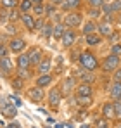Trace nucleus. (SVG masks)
Wrapping results in <instances>:
<instances>
[{
  "instance_id": "1",
  "label": "nucleus",
  "mask_w": 121,
  "mask_h": 128,
  "mask_svg": "<svg viewBox=\"0 0 121 128\" xmlns=\"http://www.w3.org/2000/svg\"><path fill=\"white\" fill-rule=\"evenodd\" d=\"M78 66L83 68V69H86V71H90V73H94V71L100 69L99 57H97V54H95V52H92V50H83V52H81L80 61H78Z\"/></svg>"
},
{
  "instance_id": "2",
  "label": "nucleus",
  "mask_w": 121,
  "mask_h": 128,
  "mask_svg": "<svg viewBox=\"0 0 121 128\" xmlns=\"http://www.w3.org/2000/svg\"><path fill=\"white\" fill-rule=\"evenodd\" d=\"M83 18H85V14L81 12V10H76V12H68V14H64L62 16V22H64V26L68 28V30H76V28H80L83 26Z\"/></svg>"
},
{
  "instance_id": "3",
  "label": "nucleus",
  "mask_w": 121,
  "mask_h": 128,
  "mask_svg": "<svg viewBox=\"0 0 121 128\" xmlns=\"http://www.w3.org/2000/svg\"><path fill=\"white\" fill-rule=\"evenodd\" d=\"M118 68H121V57L112 56V54H109L107 57H104L100 62V71L106 73V74H112Z\"/></svg>"
},
{
  "instance_id": "4",
  "label": "nucleus",
  "mask_w": 121,
  "mask_h": 128,
  "mask_svg": "<svg viewBox=\"0 0 121 128\" xmlns=\"http://www.w3.org/2000/svg\"><path fill=\"white\" fill-rule=\"evenodd\" d=\"M62 92H60V88L59 86H50L48 88V92H47V106L50 107L52 111H57L59 109V104H60V100H62Z\"/></svg>"
},
{
  "instance_id": "5",
  "label": "nucleus",
  "mask_w": 121,
  "mask_h": 128,
  "mask_svg": "<svg viewBox=\"0 0 121 128\" xmlns=\"http://www.w3.org/2000/svg\"><path fill=\"white\" fill-rule=\"evenodd\" d=\"M7 47H9L10 54L19 56V54H24V52H26V48H28V42H26L22 36H14V38H9Z\"/></svg>"
},
{
  "instance_id": "6",
  "label": "nucleus",
  "mask_w": 121,
  "mask_h": 128,
  "mask_svg": "<svg viewBox=\"0 0 121 128\" xmlns=\"http://www.w3.org/2000/svg\"><path fill=\"white\" fill-rule=\"evenodd\" d=\"M45 19L50 21V22H54V24L62 22V12H60V9L57 7V5L47 2V4H45Z\"/></svg>"
},
{
  "instance_id": "7",
  "label": "nucleus",
  "mask_w": 121,
  "mask_h": 128,
  "mask_svg": "<svg viewBox=\"0 0 121 128\" xmlns=\"http://www.w3.org/2000/svg\"><path fill=\"white\" fill-rule=\"evenodd\" d=\"M26 95L33 104H42L43 100H47V92L40 86H30L26 90Z\"/></svg>"
},
{
  "instance_id": "8",
  "label": "nucleus",
  "mask_w": 121,
  "mask_h": 128,
  "mask_svg": "<svg viewBox=\"0 0 121 128\" xmlns=\"http://www.w3.org/2000/svg\"><path fill=\"white\" fill-rule=\"evenodd\" d=\"M76 86H78V78L76 76H66V78H62L59 88L62 92V95L66 97V95H71L76 90Z\"/></svg>"
},
{
  "instance_id": "9",
  "label": "nucleus",
  "mask_w": 121,
  "mask_h": 128,
  "mask_svg": "<svg viewBox=\"0 0 121 128\" xmlns=\"http://www.w3.org/2000/svg\"><path fill=\"white\" fill-rule=\"evenodd\" d=\"M0 76L10 80L14 76V62L10 57H2L0 59Z\"/></svg>"
},
{
  "instance_id": "10",
  "label": "nucleus",
  "mask_w": 121,
  "mask_h": 128,
  "mask_svg": "<svg viewBox=\"0 0 121 128\" xmlns=\"http://www.w3.org/2000/svg\"><path fill=\"white\" fill-rule=\"evenodd\" d=\"M52 71V59H50V54L45 52L42 62L35 68V76H40V74H48Z\"/></svg>"
},
{
  "instance_id": "11",
  "label": "nucleus",
  "mask_w": 121,
  "mask_h": 128,
  "mask_svg": "<svg viewBox=\"0 0 121 128\" xmlns=\"http://www.w3.org/2000/svg\"><path fill=\"white\" fill-rule=\"evenodd\" d=\"M76 36H78V33H76V30H66V33L62 35V38H60V45H62V48H73L74 47V43H76Z\"/></svg>"
},
{
  "instance_id": "12",
  "label": "nucleus",
  "mask_w": 121,
  "mask_h": 128,
  "mask_svg": "<svg viewBox=\"0 0 121 128\" xmlns=\"http://www.w3.org/2000/svg\"><path fill=\"white\" fill-rule=\"evenodd\" d=\"M83 7V0H64L62 4L59 5L60 12L68 14V12H76Z\"/></svg>"
},
{
  "instance_id": "13",
  "label": "nucleus",
  "mask_w": 121,
  "mask_h": 128,
  "mask_svg": "<svg viewBox=\"0 0 121 128\" xmlns=\"http://www.w3.org/2000/svg\"><path fill=\"white\" fill-rule=\"evenodd\" d=\"M114 31L116 30H114L112 22H107V21H104V19H100V21L97 22V33L100 35L102 38H109Z\"/></svg>"
},
{
  "instance_id": "14",
  "label": "nucleus",
  "mask_w": 121,
  "mask_h": 128,
  "mask_svg": "<svg viewBox=\"0 0 121 128\" xmlns=\"http://www.w3.org/2000/svg\"><path fill=\"white\" fill-rule=\"evenodd\" d=\"M73 76H76V78L80 80V83H88V85H92V83L95 82V74L90 73V71H86V69H83V68H80V66H78V69H76V73H74Z\"/></svg>"
},
{
  "instance_id": "15",
  "label": "nucleus",
  "mask_w": 121,
  "mask_h": 128,
  "mask_svg": "<svg viewBox=\"0 0 121 128\" xmlns=\"http://www.w3.org/2000/svg\"><path fill=\"white\" fill-rule=\"evenodd\" d=\"M21 24H22V28H24L26 31H30V33H35V31H36V28H35V24H36V18H35L33 14H22V18H21Z\"/></svg>"
},
{
  "instance_id": "16",
  "label": "nucleus",
  "mask_w": 121,
  "mask_h": 128,
  "mask_svg": "<svg viewBox=\"0 0 121 128\" xmlns=\"http://www.w3.org/2000/svg\"><path fill=\"white\" fill-rule=\"evenodd\" d=\"M54 85V74L48 73V74H40V76H35V86H40V88H47V86Z\"/></svg>"
},
{
  "instance_id": "17",
  "label": "nucleus",
  "mask_w": 121,
  "mask_h": 128,
  "mask_svg": "<svg viewBox=\"0 0 121 128\" xmlns=\"http://www.w3.org/2000/svg\"><path fill=\"white\" fill-rule=\"evenodd\" d=\"M28 54H30V59H31V66H33V69L42 62V59H43V56H45V52L42 50V48H36V47H33V48H30V50H26Z\"/></svg>"
},
{
  "instance_id": "18",
  "label": "nucleus",
  "mask_w": 121,
  "mask_h": 128,
  "mask_svg": "<svg viewBox=\"0 0 121 128\" xmlns=\"http://www.w3.org/2000/svg\"><path fill=\"white\" fill-rule=\"evenodd\" d=\"M74 97H94V88L88 83H78L74 90Z\"/></svg>"
},
{
  "instance_id": "19",
  "label": "nucleus",
  "mask_w": 121,
  "mask_h": 128,
  "mask_svg": "<svg viewBox=\"0 0 121 128\" xmlns=\"http://www.w3.org/2000/svg\"><path fill=\"white\" fill-rule=\"evenodd\" d=\"M100 114H102V118H106L107 121L114 120V106H112V102H111V100H107V102H104V104H102Z\"/></svg>"
},
{
  "instance_id": "20",
  "label": "nucleus",
  "mask_w": 121,
  "mask_h": 128,
  "mask_svg": "<svg viewBox=\"0 0 121 128\" xmlns=\"http://www.w3.org/2000/svg\"><path fill=\"white\" fill-rule=\"evenodd\" d=\"M16 76L22 78L24 82L35 78V69L33 68H16Z\"/></svg>"
},
{
  "instance_id": "21",
  "label": "nucleus",
  "mask_w": 121,
  "mask_h": 128,
  "mask_svg": "<svg viewBox=\"0 0 121 128\" xmlns=\"http://www.w3.org/2000/svg\"><path fill=\"white\" fill-rule=\"evenodd\" d=\"M16 68H33V66H31V59H30V54H28V52L16 56Z\"/></svg>"
},
{
  "instance_id": "22",
  "label": "nucleus",
  "mask_w": 121,
  "mask_h": 128,
  "mask_svg": "<svg viewBox=\"0 0 121 128\" xmlns=\"http://www.w3.org/2000/svg\"><path fill=\"white\" fill-rule=\"evenodd\" d=\"M81 33H83V36L97 33V22L92 21V19H86V21L83 22V26H81Z\"/></svg>"
},
{
  "instance_id": "23",
  "label": "nucleus",
  "mask_w": 121,
  "mask_h": 128,
  "mask_svg": "<svg viewBox=\"0 0 121 128\" xmlns=\"http://www.w3.org/2000/svg\"><path fill=\"white\" fill-rule=\"evenodd\" d=\"M102 42H104V38H102L99 33H92V35H86L85 36V43L88 47H99V45H102Z\"/></svg>"
},
{
  "instance_id": "24",
  "label": "nucleus",
  "mask_w": 121,
  "mask_h": 128,
  "mask_svg": "<svg viewBox=\"0 0 121 128\" xmlns=\"http://www.w3.org/2000/svg\"><path fill=\"white\" fill-rule=\"evenodd\" d=\"M109 97L112 100H120L121 99V82H112L109 88Z\"/></svg>"
},
{
  "instance_id": "25",
  "label": "nucleus",
  "mask_w": 121,
  "mask_h": 128,
  "mask_svg": "<svg viewBox=\"0 0 121 128\" xmlns=\"http://www.w3.org/2000/svg\"><path fill=\"white\" fill-rule=\"evenodd\" d=\"M16 114H18V106H14V104L2 106V116H4V118L12 120V118H16Z\"/></svg>"
},
{
  "instance_id": "26",
  "label": "nucleus",
  "mask_w": 121,
  "mask_h": 128,
  "mask_svg": "<svg viewBox=\"0 0 121 128\" xmlns=\"http://www.w3.org/2000/svg\"><path fill=\"white\" fill-rule=\"evenodd\" d=\"M33 2L31 0H19V5H18V9H19L21 14H31V10H33Z\"/></svg>"
},
{
  "instance_id": "27",
  "label": "nucleus",
  "mask_w": 121,
  "mask_h": 128,
  "mask_svg": "<svg viewBox=\"0 0 121 128\" xmlns=\"http://www.w3.org/2000/svg\"><path fill=\"white\" fill-rule=\"evenodd\" d=\"M40 35L43 36V38H45V40L52 38V35H54V22H50V21H47V22H45V26L42 28Z\"/></svg>"
},
{
  "instance_id": "28",
  "label": "nucleus",
  "mask_w": 121,
  "mask_h": 128,
  "mask_svg": "<svg viewBox=\"0 0 121 128\" xmlns=\"http://www.w3.org/2000/svg\"><path fill=\"white\" fill-rule=\"evenodd\" d=\"M66 26H64V22H57V24H54V35H52V38L54 40H59L60 42V38H62V35L66 33Z\"/></svg>"
},
{
  "instance_id": "29",
  "label": "nucleus",
  "mask_w": 121,
  "mask_h": 128,
  "mask_svg": "<svg viewBox=\"0 0 121 128\" xmlns=\"http://www.w3.org/2000/svg\"><path fill=\"white\" fill-rule=\"evenodd\" d=\"M5 33L10 36V38H14V36H19L18 33H19V28H18V22H7L5 26Z\"/></svg>"
},
{
  "instance_id": "30",
  "label": "nucleus",
  "mask_w": 121,
  "mask_h": 128,
  "mask_svg": "<svg viewBox=\"0 0 121 128\" xmlns=\"http://www.w3.org/2000/svg\"><path fill=\"white\" fill-rule=\"evenodd\" d=\"M9 82H10V86H12L16 92H21V90L24 88V85H26V82H24L22 78H19V76H12Z\"/></svg>"
},
{
  "instance_id": "31",
  "label": "nucleus",
  "mask_w": 121,
  "mask_h": 128,
  "mask_svg": "<svg viewBox=\"0 0 121 128\" xmlns=\"http://www.w3.org/2000/svg\"><path fill=\"white\" fill-rule=\"evenodd\" d=\"M86 16H88L92 21L97 22V19L102 18V10L100 9H95V7H86Z\"/></svg>"
},
{
  "instance_id": "32",
  "label": "nucleus",
  "mask_w": 121,
  "mask_h": 128,
  "mask_svg": "<svg viewBox=\"0 0 121 128\" xmlns=\"http://www.w3.org/2000/svg\"><path fill=\"white\" fill-rule=\"evenodd\" d=\"M18 5H19V0H0V7L7 9V10L18 9Z\"/></svg>"
},
{
  "instance_id": "33",
  "label": "nucleus",
  "mask_w": 121,
  "mask_h": 128,
  "mask_svg": "<svg viewBox=\"0 0 121 128\" xmlns=\"http://www.w3.org/2000/svg\"><path fill=\"white\" fill-rule=\"evenodd\" d=\"M31 14L35 18H45V4H35Z\"/></svg>"
},
{
  "instance_id": "34",
  "label": "nucleus",
  "mask_w": 121,
  "mask_h": 128,
  "mask_svg": "<svg viewBox=\"0 0 121 128\" xmlns=\"http://www.w3.org/2000/svg\"><path fill=\"white\" fill-rule=\"evenodd\" d=\"M21 18H22V14L19 12V9L9 10V22H21Z\"/></svg>"
},
{
  "instance_id": "35",
  "label": "nucleus",
  "mask_w": 121,
  "mask_h": 128,
  "mask_svg": "<svg viewBox=\"0 0 121 128\" xmlns=\"http://www.w3.org/2000/svg\"><path fill=\"white\" fill-rule=\"evenodd\" d=\"M80 56H81L80 50H74V47L69 48V61H71V62H78V61H80Z\"/></svg>"
},
{
  "instance_id": "36",
  "label": "nucleus",
  "mask_w": 121,
  "mask_h": 128,
  "mask_svg": "<svg viewBox=\"0 0 121 128\" xmlns=\"http://www.w3.org/2000/svg\"><path fill=\"white\" fill-rule=\"evenodd\" d=\"M7 22H9V10L0 7V24H2V26H5Z\"/></svg>"
},
{
  "instance_id": "37",
  "label": "nucleus",
  "mask_w": 121,
  "mask_h": 128,
  "mask_svg": "<svg viewBox=\"0 0 121 128\" xmlns=\"http://www.w3.org/2000/svg\"><path fill=\"white\" fill-rule=\"evenodd\" d=\"M112 106H114V120L121 121V102L120 100H112Z\"/></svg>"
},
{
  "instance_id": "38",
  "label": "nucleus",
  "mask_w": 121,
  "mask_h": 128,
  "mask_svg": "<svg viewBox=\"0 0 121 128\" xmlns=\"http://www.w3.org/2000/svg\"><path fill=\"white\" fill-rule=\"evenodd\" d=\"M74 99H76V100H78V102H76V104H78V106H90V104H92V97H74Z\"/></svg>"
},
{
  "instance_id": "39",
  "label": "nucleus",
  "mask_w": 121,
  "mask_h": 128,
  "mask_svg": "<svg viewBox=\"0 0 121 128\" xmlns=\"http://www.w3.org/2000/svg\"><path fill=\"white\" fill-rule=\"evenodd\" d=\"M9 54H10V50H9V47H7V43H0V59L2 57H9Z\"/></svg>"
},
{
  "instance_id": "40",
  "label": "nucleus",
  "mask_w": 121,
  "mask_h": 128,
  "mask_svg": "<svg viewBox=\"0 0 121 128\" xmlns=\"http://www.w3.org/2000/svg\"><path fill=\"white\" fill-rule=\"evenodd\" d=\"M111 54L121 57V42L120 43H112V45H111Z\"/></svg>"
},
{
  "instance_id": "41",
  "label": "nucleus",
  "mask_w": 121,
  "mask_h": 128,
  "mask_svg": "<svg viewBox=\"0 0 121 128\" xmlns=\"http://www.w3.org/2000/svg\"><path fill=\"white\" fill-rule=\"evenodd\" d=\"M120 38H121V33H120V31H114V33H112L107 40H109V43H111V45H112V43H120Z\"/></svg>"
},
{
  "instance_id": "42",
  "label": "nucleus",
  "mask_w": 121,
  "mask_h": 128,
  "mask_svg": "<svg viewBox=\"0 0 121 128\" xmlns=\"http://www.w3.org/2000/svg\"><path fill=\"white\" fill-rule=\"evenodd\" d=\"M88 7H95V9H100L102 5H104V0H90L88 4H86Z\"/></svg>"
},
{
  "instance_id": "43",
  "label": "nucleus",
  "mask_w": 121,
  "mask_h": 128,
  "mask_svg": "<svg viewBox=\"0 0 121 128\" xmlns=\"http://www.w3.org/2000/svg\"><path fill=\"white\" fill-rule=\"evenodd\" d=\"M45 22H47V19H45V18H36V24H35L36 31H42V28L45 26Z\"/></svg>"
},
{
  "instance_id": "44",
  "label": "nucleus",
  "mask_w": 121,
  "mask_h": 128,
  "mask_svg": "<svg viewBox=\"0 0 121 128\" xmlns=\"http://www.w3.org/2000/svg\"><path fill=\"white\" fill-rule=\"evenodd\" d=\"M97 128H109V121L106 118H99L97 120Z\"/></svg>"
},
{
  "instance_id": "45",
  "label": "nucleus",
  "mask_w": 121,
  "mask_h": 128,
  "mask_svg": "<svg viewBox=\"0 0 121 128\" xmlns=\"http://www.w3.org/2000/svg\"><path fill=\"white\" fill-rule=\"evenodd\" d=\"M111 4H112V7H114V12H116V14H121V0H112Z\"/></svg>"
},
{
  "instance_id": "46",
  "label": "nucleus",
  "mask_w": 121,
  "mask_h": 128,
  "mask_svg": "<svg viewBox=\"0 0 121 128\" xmlns=\"http://www.w3.org/2000/svg\"><path fill=\"white\" fill-rule=\"evenodd\" d=\"M112 82H121V68H118L112 73Z\"/></svg>"
},
{
  "instance_id": "47",
  "label": "nucleus",
  "mask_w": 121,
  "mask_h": 128,
  "mask_svg": "<svg viewBox=\"0 0 121 128\" xmlns=\"http://www.w3.org/2000/svg\"><path fill=\"white\" fill-rule=\"evenodd\" d=\"M9 99H10V100H14V106H18V107L22 104V102H21V99H19V97H16V95H10Z\"/></svg>"
},
{
  "instance_id": "48",
  "label": "nucleus",
  "mask_w": 121,
  "mask_h": 128,
  "mask_svg": "<svg viewBox=\"0 0 121 128\" xmlns=\"http://www.w3.org/2000/svg\"><path fill=\"white\" fill-rule=\"evenodd\" d=\"M47 2H50V4H54V5H57V7H59V5L62 4V2H64V0H47Z\"/></svg>"
},
{
  "instance_id": "49",
  "label": "nucleus",
  "mask_w": 121,
  "mask_h": 128,
  "mask_svg": "<svg viewBox=\"0 0 121 128\" xmlns=\"http://www.w3.org/2000/svg\"><path fill=\"white\" fill-rule=\"evenodd\" d=\"M5 128H19V123H12V125H9V126Z\"/></svg>"
},
{
  "instance_id": "50",
  "label": "nucleus",
  "mask_w": 121,
  "mask_h": 128,
  "mask_svg": "<svg viewBox=\"0 0 121 128\" xmlns=\"http://www.w3.org/2000/svg\"><path fill=\"white\" fill-rule=\"evenodd\" d=\"M114 22H118V24H121V14H116V21Z\"/></svg>"
},
{
  "instance_id": "51",
  "label": "nucleus",
  "mask_w": 121,
  "mask_h": 128,
  "mask_svg": "<svg viewBox=\"0 0 121 128\" xmlns=\"http://www.w3.org/2000/svg\"><path fill=\"white\" fill-rule=\"evenodd\" d=\"M31 2H33V4H45L47 0H31Z\"/></svg>"
},
{
  "instance_id": "52",
  "label": "nucleus",
  "mask_w": 121,
  "mask_h": 128,
  "mask_svg": "<svg viewBox=\"0 0 121 128\" xmlns=\"http://www.w3.org/2000/svg\"><path fill=\"white\" fill-rule=\"evenodd\" d=\"M54 128H64V125H62V123H56V126Z\"/></svg>"
},
{
  "instance_id": "53",
  "label": "nucleus",
  "mask_w": 121,
  "mask_h": 128,
  "mask_svg": "<svg viewBox=\"0 0 121 128\" xmlns=\"http://www.w3.org/2000/svg\"><path fill=\"white\" fill-rule=\"evenodd\" d=\"M80 128H90V126H88V125H81Z\"/></svg>"
},
{
  "instance_id": "54",
  "label": "nucleus",
  "mask_w": 121,
  "mask_h": 128,
  "mask_svg": "<svg viewBox=\"0 0 121 128\" xmlns=\"http://www.w3.org/2000/svg\"><path fill=\"white\" fill-rule=\"evenodd\" d=\"M116 128H121V121H120V125H118V126H116Z\"/></svg>"
},
{
  "instance_id": "55",
  "label": "nucleus",
  "mask_w": 121,
  "mask_h": 128,
  "mask_svg": "<svg viewBox=\"0 0 121 128\" xmlns=\"http://www.w3.org/2000/svg\"><path fill=\"white\" fill-rule=\"evenodd\" d=\"M83 2H85V4H88V2H90V0H83Z\"/></svg>"
},
{
  "instance_id": "56",
  "label": "nucleus",
  "mask_w": 121,
  "mask_h": 128,
  "mask_svg": "<svg viewBox=\"0 0 121 128\" xmlns=\"http://www.w3.org/2000/svg\"><path fill=\"white\" fill-rule=\"evenodd\" d=\"M43 128H52V126H47V125H45V126H43Z\"/></svg>"
}]
</instances>
